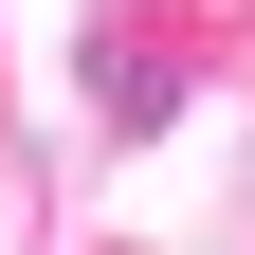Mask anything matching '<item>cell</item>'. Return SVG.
Listing matches in <instances>:
<instances>
[{
  "label": "cell",
  "instance_id": "6da1fadb",
  "mask_svg": "<svg viewBox=\"0 0 255 255\" xmlns=\"http://www.w3.org/2000/svg\"><path fill=\"white\" fill-rule=\"evenodd\" d=\"M73 73H91V110H110V128H164V110H182V55H128V18L73 55Z\"/></svg>",
  "mask_w": 255,
  "mask_h": 255
}]
</instances>
